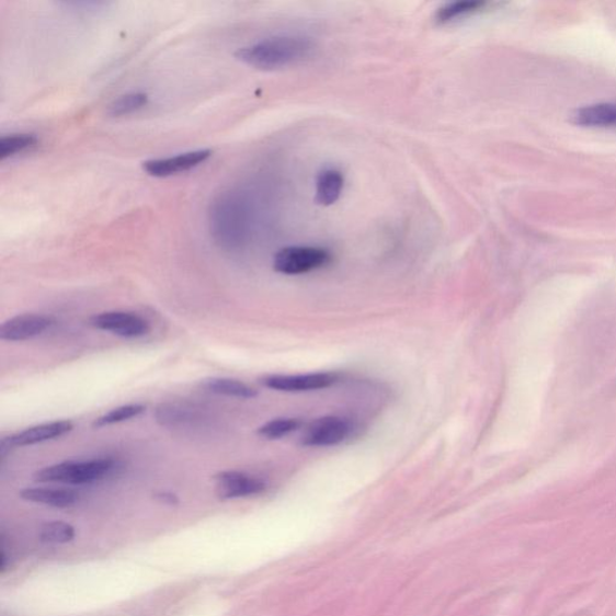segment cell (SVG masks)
I'll return each mask as SVG.
<instances>
[{"instance_id": "obj_1", "label": "cell", "mask_w": 616, "mask_h": 616, "mask_svg": "<svg viewBox=\"0 0 616 616\" xmlns=\"http://www.w3.org/2000/svg\"><path fill=\"white\" fill-rule=\"evenodd\" d=\"M254 206L248 193L228 191L209 207L208 224L220 249L237 251L249 242L254 227Z\"/></svg>"}, {"instance_id": "obj_2", "label": "cell", "mask_w": 616, "mask_h": 616, "mask_svg": "<svg viewBox=\"0 0 616 616\" xmlns=\"http://www.w3.org/2000/svg\"><path fill=\"white\" fill-rule=\"evenodd\" d=\"M315 52V43L305 35H280L242 47L237 58L261 70H277L303 64Z\"/></svg>"}, {"instance_id": "obj_3", "label": "cell", "mask_w": 616, "mask_h": 616, "mask_svg": "<svg viewBox=\"0 0 616 616\" xmlns=\"http://www.w3.org/2000/svg\"><path fill=\"white\" fill-rule=\"evenodd\" d=\"M113 468L114 461L110 459L65 461L43 468L34 475V480L39 483L91 484L103 479Z\"/></svg>"}, {"instance_id": "obj_4", "label": "cell", "mask_w": 616, "mask_h": 616, "mask_svg": "<svg viewBox=\"0 0 616 616\" xmlns=\"http://www.w3.org/2000/svg\"><path fill=\"white\" fill-rule=\"evenodd\" d=\"M331 261V253L323 248L290 246V248L282 249L275 254L274 269L283 275H303L323 269Z\"/></svg>"}, {"instance_id": "obj_5", "label": "cell", "mask_w": 616, "mask_h": 616, "mask_svg": "<svg viewBox=\"0 0 616 616\" xmlns=\"http://www.w3.org/2000/svg\"><path fill=\"white\" fill-rule=\"evenodd\" d=\"M347 419L327 415L316 419L304 431L301 443L306 447H332L346 441L352 433Z\"/></svg>"}, {"instance_id": "obj_6", "label": "cell", "mask_w": 616, "mask_h": 616, "mask_svg": "<svg viewBox=\"0 0 616 616\" xmlns=\"http://www.w3.org/2000/svg\"><path fill=\"white\" fill-rule=\"evenodd\" d=\"M90 324L95 329L111 332V334L126 339L145 336L150 331V326L142 317L122 311H110L95 315L90 319Z\"/></svg>"}, {"instance_id": "obj_7", "label": "cell", "mask_w": 616, "mask_h": 616, "mask_svg": "<svg viewBox=\"0 0 616 616\" xmlns=\"http://www.w3.org/2000/svg\"><path fill=\"white\" fill-rule=\"evenodd\" d=\"M339 380L338 375L316 373L306 375H271L262 379L266 388L285 391L303 392L326 389L334 386Z\"/></svg>"}, {"instance_id": "obj_8", "label": "cell", "mask_w": 616, "mask_h": 616, "mask_svg": "<svg viewBox=\"0 0 616 616\" xmlns=\"http://www.w3.org/2000/svg\"><path fill=\"white\" fill-rule=\"evenodd\" d=\"M216 490L220 500L249 498L266 489L262 479L239 471H225L216 476Z\"/></svg>"}, {"instance_id": "obj_9", "label": "cell", "mask_w": 616, "mask_h": 616, "mask_svg": "<svg viewBox=\"0 0 616 616\" xmlns=\"http://www.w3.org/2000/svg\"><path fill=\"white\" fill-rule=\"evenodd\" d=\"M213 152L209 150L192 151L175 157L147 160L144 170L155 178H169L201 166Z\"/></svg>"}, {"instance_id": "obj_10", "label": "cell", "mask_w": 616, "mask_h": 616, "mask_svg": "<svg viewBox=\"0 0 616 616\" xmlns=\"http://www.w3.org/2000/svg\"><path fill=\"white\" fill-rule=\"evenodd\" d=\"M52 324V319L42 315H20L0 327V339L10 342L31 340L42 335Z\"/></svg>"}, {"instance_id": "obj_11", "label": "cell", "mask_w": 616, "mask_h": 616, "mask_svg": "<svg viewBox=\"0 0 616 616\" xmlns=\"http://www.w3.org/2000/svg\"><path fill=\"white\" fill-rule=\"evenodd\" d=\"M72 429V423L68 421L44 423L21 431V433L9 437L8 443L12 447L34 446L38 445V443L65 436Z\"/></svg>"}, {"instance_id": "obj_12", "label": "cell", "mask_w": 616, "mask_h": 616, "mask_svg": "<svg viewBox=\"0 0 616 616\" xmlns=\"http://www.w3.org/2000/svg\"><path fill=\"white\" fill-rule=\"evenodd\" d=\"M23 500L45 504L55 509H68L76 504L79 495L76 491L69 489L55 488H28L20 492Z\"/></svg>"}, {"instance_id": "obj_13", "label": "cell", "mask_w": 616, "mask_h": 616, "mask_svg": "<svg viewBox=\"0 0 616 616\" xmlns=\"http://www.w3.org/2000/svg\"><path fill=\"white\" fill-rule=\"evenodd\" d=\"M344 176L339 169L326 168L319 172L316 181V202L318 205H334L342 195Z\"/></svg>"}, {"instance_id": "obj_14", "label": "cell", "mask_w": 616, "mask_h": 616, "mask_svg": "<svg viewBox=\"0 0 616 616\" xmlns=\"http://www.w3.org/2000/svg\"><path fill=\"white\" fill-rule=\"evenodd\" d=\"M572 121L574 125L582 127L616 126V104H596L579 109Z\"/></svg>"}, {"instance_id": "obj_15", "label": "cell", "mask_w": 616, "mask_h": 616, "mask_svg": "<svg viewBox=\"0 0 616 616\" xmlns=\"http://www.w3.org/2000/svg\"><path fill=\"white\" fill-rule=\"evenodd\" d=\"M203 387L208 391L238 399H253L258 397V392L252 387L242 384V381L231 378L214 377L203 381Z\"/></svg>"}, {"instance_id": "obj_16", "label": "cell", "mask_w": 616, "mask_h": 616, "mask_svg": "<svg viewBox=\"0 0 616 616\" xmlns=\"http://www.w3.org/2000/svg\"><path fill=\"white\" fill-rule=\"evenodd\" d=\"M488 5L489 3L480 2V0H461V2L448 3L437 10L435 21L438 24L457 22L483 11Z\"/></svg>"}, {"instance_id": "obj_17", "label": "cell", "mask_w": 616, "mask_h": 616, "mask_svg": "<svg viewBox=\"0 0 616 616\" xmlns=\"http://www.w3.org/2000/svg\"><path fill=\"white\" fill-rule=\"evenodd\" d=\"M303 425L298 418H277L258 429V434L266 440H278L285 437Z\"/></svg>"}, {"instance_id": "obj_18", "label": "cell", "mask_w": 616, "mask_h": 616, "mask_svg": "<svg viewBox=\"0 0 616 616\" xmlns=\"http://www.w3.org/2000/svg\"><path fill=\"white\" fill-rule=\"evenodd\" d=\"M38 142L33 134H11L0 139V159L27 151Z\"/></svg>"}, {"instance_id": "obj_19", "label": "cell", "mask_w": 616, "mask_h": 616, "mask_svg": "<svg viewBox=\"0 0 616 616\" xmlns=\"http://www.w3.org/2000/svg\"><path fill=\"white\" fill-rule=\"evenodd\" d=\"M146 410L144 404L132 403L126 406H121L115 410H111L104 415L95 419L93 426L95 429H101L122 422L130 421L133 418L139 417Z\"/></svg>"}, {"instance_id": "obj_20", "label": "cell", "mask_w": 616, "mask_h": 616, "mask_svg": "<svg viewBox=\"0 0 616 616\" xmlns=\"http://www.w3.org/2000/svg\"><path fill=\"white\" fill-rule=\"evenodd\" d=\"M76 538V528L65 522H52L44 525L41 539L48 545H66Z\"/></svg>"}, {"instance_id": "obj_21", "label": "cell", "mask_w": 616, "mask_h": 616, "mask_svg": "<svg viewBox=\"0 0 616 616\" xmlns=\"http://www.w3.org/2000/svg\"><path fill=\"white\" fill-rule=\"evenodd\" d=\"M149 103V95L146 93H128L122 95L109 106L111 116L121 117L135 113Z\"/></svg>"}, {"instance_id": "obj_22", "label": "cell", "mask_w": 616, "mask_h": 616, "mask_svg": "<svg viewBox=\"0 0 616 616\" xmlns=\"http://www.w3.org/2000/svg\"><path fill=\"white\" fill-rule=\"evenodd\" d=\"M156 499L159 502L169 504V506H175V504L179 503V498L175 494H172V492H169V491L158 492V494H156Z\"/></svg>"}]
</instances>
